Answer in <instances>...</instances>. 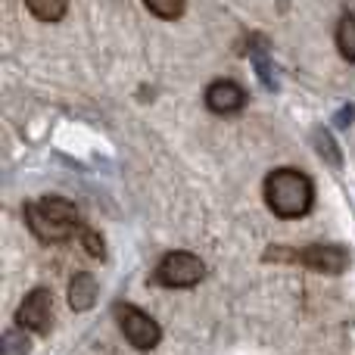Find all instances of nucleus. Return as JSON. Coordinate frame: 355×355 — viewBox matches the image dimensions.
Wrapping results in <instances>:
<instances>
[{
	"label": "nucleus",
	"instance_id": "f257e3e1",
	"mask_svg": "<svg viewBox=\"0 0 355 355\" xmlns=\"http://www.w3.org/2000/svg\"><path fill=\"white\" fill-rule=\"evenodd\" d=\"M265 200L277 218H302L315 202V187L296 168H277L265 178Z\"/></svg>",
	"mask_w": 355,
	"mask_h": 355
},
{
	"label": "nucleus",
	"instance_id": "f03ea898",
	"mask_svg": "<svg viewBox=\"0 0 355 355\" xmlns=\"http://www.w3.org/2000/svg\"><path fill=\"white\" fill-rule=\"evenodd\" d=\"M25 221L41 243H62L78 231V206L62 196H47L25 206Z\"/></svg>",
	"mask_w": 355,
	"mask_h": 355
},
{
	"label": "nucleus",
	"instance_id": "7ed1b4c3",
	"mask_svg": "<svg viewBox=\"0 0 355 355\" xmlns=\"http://www.w3.org/2000/svg\"><path fill=\"white\" fill-rule=\"evenodd\" d=\"M116 318H119V327H122L125 340H128L135 349H153L159 343L162 331L150 315H144L137 306H128V302H119L116 306Z\"/></svg>",
	"mask_w": 355,
	"mask_h": 355
},
{
	"label": "nucleus",
	"instance_id": "20e7f679",
	"mask_svg": "<svg viewBox=\"0 0 355 355\" xmlns=\"http://www.w3.org/2000/svg\"><path fill=\"white\" fill-rule=\"evenodd\" d=\"M202 275H206V268H202L200 256H193V252H168L166 259L159 262V268H156V281L166 284V287H193V284L202 281Z\"/></svg>",
	"mask_w": 355,
	"mask_h": 355
},
{
	"label": "nucleus",
	"instance_id": "39448f33",
	"mask_svg": "<svg viewBox=\"0 0 355 355\" xmlns=\"http://www.w3.org/2000/svg\"><path fill=\"white\" fill-rule=\"evenodd\" d=\"M16 321L19 327H25L31 334H47L50 324H53V293L47 287L31 290L22 300V306H19Z\"/></svg>",
	"mask_w": 355,
	"mask_h": 355
},
{
	"label": "nucleus",
	"instance_id": "423d86ee",
	"mask_svg": "<svg viewBox=\"0 0 355 355\" xmlns=\"http://www.w3.org/2000/svg\"><path fill=\"white\" fill-rule=\"evenodd\" d=\"M300 262L312 271H321V275H340V271H346V265H349V256H346V250H340V246L315 243L300 252Z\"/></svg>",
	"mask_w": 355,
	"mask_h": 355
},
{
	"label": "nucleus",
	"instance_id": "0eeeda50",
	"mask_svg": "<svg viewBox=\"0 0 355 355\" xmlns=\"http://www.w3.org/2000/svg\"><path fill=\"white\" fill-rule=\"evenodd\" d=\"M243 103H246V94L237 81H215L206 91V106L212 112H218V116H231V112L243 110Z\"/></svg>",
	"mask_w": 355,
	"mask_h": 355
},
{
	"label": "nucleus",
	"instance_id": "6e6552de",
	"mask_svg": "<svg viewBox=\"0 0 355 355\" xmlns=\"http://www.w3.org/2000/svg\"><path fill=\"white\" fill-rule=\"evenodd\" d=\"M94 300H97V281H94V275H87V271L75 275L72 284H69V306L75 312H87L94 306Z\"/></svg>",
	"mask_w": 355,
	"mask_h": 355
},
{
	"label": "nucleus",
	"instance_id": "1a4fd4ad",
	"mask_svg": "<svg viewBox=\"0 0 355 355\" xmlns=\"http://www.w3.org/2000/svg\"><path fill=\"white\" fill-rule=\"evenodd\" d=\"M250 60H252V66H256V72H259V78H262V85L268 87V91H277V72H275V62H271V56H268V50H265V44H262V41L252 44Z\"/></svg>",
	"mask_w": 355,
	"mask_h": 355
},
{
	"label": "nucleus",
	"instance_id": "9d476101",
	"mask_svg": "<svg viewBox=\"0 0 355 355\" xmlns=\"http://www.w3.org/2000/svg\"><path fill=\"white\" fill-rule=\"evenodd\" d=\"M25 6L41 22H60L69 10V0H25Z\"/></svg>",
	"mask_w": 355,
	"mask_h": 355
},
{
	"label": "nucleus",
	"instance_id": "9b49d317",
	"mask_svg": "<svg viewBox=\"0 0 355 355\" xmlns=\"http://www.w3.org/2000/svg\"><path fill=\"white\" fill-rule=\"evenodd\" d=\"M337 47L349 62H355V16H343L337 25Z\"/></svg>",
	"mask_w": 355,
	"mask_h": 355
},
{
	"label": "nucleus",
	"instance_id": "f8f14e48",
	"mask_svg": "<svg viewBox=\"0 0 355 355\" xmlns=\"http://www.w3.org/2000/svg\"><path fill=\"white\" fill-rule=\"evenodd\" d=\"M315 150H318V153L324 156V159L331 162L334 168H337V166H340V159H343V156H340V150H337V144H334V137L327 135L324 128L315 131Z\"/></svg>",
	"mask_w": 355,
	"mask_h": 355
},
{
	"label": "nucleus",
	"instance_id": "ddd939ff",
	"mask_svg": "<svg viewBox=\"0 0 355 355\" xmlns=\"http://www.w3.org/2000/svg\"><path fill=\"white\" fill-rule=\"evenodd\" d=\"M144 3L159 19H181L184 16V0H144Z\"/></svg>",
	"mask_w": 355,
	"mask_h": 355
},
{
	"label": "nucleus",
	"instance_id": "4468645a",
	"mask_svg": "<svg viewBox=\"0 0 355 355\" xmlns=\"http://www.w3.org/2000/svg\"><path fill=\"white\" fill-rule=\"evenodd\" d=\"M3 355H28V337L19 331L3 334Z\"/></svg>",
	"mask_w": 355,
	"mask_h": 355
},
{
	"label": "nucleus",
	"instance_id": "2eb2a0df",
	"mask_svg": "<svg viewBox=\"0 0 355 355\" xmlns=\"http://www.w3.org/2000/svg\"><path fill=\"white\" fill-rule=\"evenodd\" d=\"M81 243H85V250L91 252V256L103 259L106 246H103V240H100V234H94V231H81Z\"/></svg>",
	"mask_w": 355,
	"mask_h": 355
},
{
	"label": "nucleus",
	"instance_id": "dca6fc26",
	"mask_svg": "<svg viewBox=\"0 0 355 355\" xmlns=\"http://www.w3.org/2000/svg\"><path fill=\"white\" fill-rule=\"evenodd\" d=\"M352 106H343V110H340L337 112V125H340V128H349V125H352Z\"/></svg>",
	"mask_w": 355,
	"mask_h": 355
}]
</instances>
